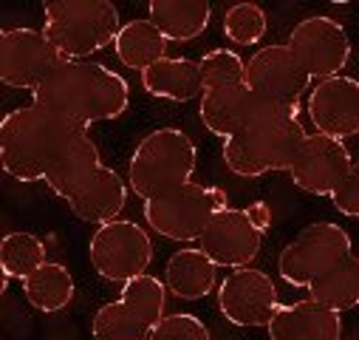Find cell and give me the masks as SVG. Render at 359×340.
<instances>
[{"instance_id":"d4e9b609","label":"cell","mask_w":359,"mask_h":340,"mask_svg":"<svg viewBox=\"0 0 359 340\" xmlns=\"http://www.w3.org/2000/svg\"><path fill=\"white\" fill-rule=\"evenodd\" d=\"M309 295L339 315L348 309H356L359 306V259L351 252L348 259L325 270L320 278L309 284Z\"/></svg>"},{"instance_id":"f1b7e54d","label":"cell","mask_w":359,"mask_h":340,"mask_svg":"<svg viewBox=\"0 0 359 340\" xmlns=\"http://www.w3.org/2000/svg\"><path fill=\"white\" fill-rule=\"evenodd\" d=\"M201 77H204V91L221 89V85H238L246 82V63L232 48H212L201 60Z\"/></svg>"},{"instance_id":"5bb4252c","label":"cell","mask_w":359,"mask_h":340,"mask_svg":"<svg viewBox=\"0 0 359 340\" xmlns=\"http://www.w3.org/2000/svg\"><path fill=\"white\" fill-rule=\"evenodd\" d=\"M280 306V292L272 275L257 267L232 270L218 287V312L235 326H269Z\"/></svg>"},{"instance_id":"7c38bea8","label":"cell","mask_w":359,"mask_h":340,"mask_svg":"<svg viewBox=\"0 0 359 340\" xmlns=\"http://www.w3.org/2000/svg\"><path fill=\"white\" fill-rule=\"evenodd\" d=\"M246 85L257 97L280 108L297 111L303 94L311 85V77L303 71L300 60L286 43H272V46H260L246 60Z\"/></svg>"},{"instance_id":"603a6c76","label":"cell","mask_w":359,"mask_h":340,"mask_svg":"<svg viewBox=\"0 0 359 340\" xmlns=\"http://www.w3.org/2000/svg\"><path fill=\"white\" fill-rule=\"evenodd\" d=\"M76 284L74 275L65 264L60 261H46L40 270H34L26 281H23V295L26 301L37 309V312H62L71 301H74Z\"/></svg>"},{"instance_id":"44dd1931","label":"cell","mask_w":359,"mask_h":340,"mask_svg":"<svg viewBox=\"0 0 359 340\" xmlns=\"http://www.w3.org/2000/svg\"><path fill=\"white\" fill-rule=\"evenodd\" d=\"M218 264L201 247H184L170 255L164 267V284L167 292L182 301H201L215 289L218 281Z\"/></svg>"},{"instance_id":"484cf974","label":"cell","mask_w":359,"mask_h":340,"mask_svg":"<svg viewBox=\"0 0 359 340\" xmlns=\"http://www.w3.org/2000/svg\"><path fill=\"white\" fill-rule=\"evenodd\" d=\"M100 167H102V156H100L97 142H94L91 136H82V139L71 148V153L48 174L46 185H48L60 199L68 202V196H71L88 176H91V174H97Z\"/></svg>"},{"instance_id":"3957f363","label":"cell","mask_w":359,"mask_h":340,"mask_svg":"<svg viewBox=\"0 0 359 340\" xmlns=\"http://www.w3.org/2000/svg\"><path fill=\"white\" fill-rule=\"evenodd\" d=\"M196 164H198V148L187 131L156 128L130 153L128 182L130 190L147 202L193 182Z\"/></svg>"},{"instance_id":"e0dca14e","label":"cell","mask_w":359,"mask_h":340,"mask_svg":"<svg viewBox=\"0 0 359 340\" xmlns=\"http://www.w3.org/2000/svg\"><path fill=\"white\" fill-rule=\"evenodd\" d=\"M309 117L317 133L345 142L359 133V79L331 77L320 79L309 91Z\"/></svg>"},{"instance_id":"4316f807","label":"cell","mask_w":359,"mask_h":340,"mask_svg":"<svg viewBox=\"0 0 359 340\" xmlns=\"http://www.w3.org/2000/svg\"><path fill=\"white\" fill-rule=\"evenodd\" d=\"M46 261H48L46 244L34 233H9L0 241V270H4V278L26 281Z\"/></svg>"},{"instance_id":"ac0fdd59","label":"cell","mask_w":359,"mask_h":340,"mask_svg":"<svg viewBox=\"0 0 359 340\" xmlns=\"http://www.w3.org/2000/svg\"><path fill=\"white\" fill-rule=\"evenodd\" d=\"M125 204H128V182L108 164H102L97 174H91L68 196V207L79 221L100 227L116 221Z\"/></svg>"},{"instance_id":"9a60e30c","label":"cell","mask_w":359,"mask_h":340,"mask_svg":"<svg viewBox=\"0 0 359 340\" xmlns=\"http://www.w3.org/2000/svg\"><path fill=\"white\" fill-rule=\"evenodd\" d=\"M353 162L356 159L351 156L345 142L314 131L297 148L294 162L289 167V179L294 182V188H300L311 196H328L331 199L342 188V182L348 179Z\"/></svg>"},{"instance_id":"83f0119b","label":"cell","mask_w":359,"mask_h":340,"mask_svg":"<svg viewBox=\"0 0 359 340\" xmlns=\"http://www.w3.org/2000/svg\"><path fill=\"white\" fill-rule=\"evenodd\" d=\"M269 18L257 4H235L224 15V34L235 46H257L266 37Z\"/></svg>"},{"instance_id":"f546056e","label":"cell","mask_w":359,"mask_h":340,"mask_svg":"<svg viewBox=\"0 0 359 340\" xmlns=\"http://www.w3.org/2000/svg\"><path fill=\"white\" fill-rule=\"evenodd\" d=\"M150 340H212L210 326L193 312H170Z\"/></svg>"},{"instance_id":"5b68a950","label":"cell","mask_w":359,"mask_h":340,"mask_svg":"<svg viewBox=\"0 0 359 340\" xmlns=\"http://www.w3.org/2000/svg\"><path fill=\"white\" fill-rule=\"evenodd\" d=\"M306 136L309 133L297 117L257 122L224 139V164L235 176L243 179H257L266 174H278V170H289Z\"/></svg>"},{"instance_id":"ffe728a7","label":"cell","mask_w":359,"mask_h":340,"mask_svg":"<svg viewBox=\"0 0 359 340\" xmlns=\"http://www.w3.org/2000/svg\"><path fill=\"white\" fill-rule=\"evenodd\" d=\"M142 89L150 97L170 103H193L204 97V77L198 60L190 57H164L142 71Z\"/></svg>"},{"instance_id":"6da1fadb","label":"cell","mask_w":359,"mask_h":340,"mask_svg":"<svg viewBox=\"0 0 359 340\" xmlns=\"http://www.w3.org/2000/svg\"><path fill=\"white\" fill-rule=\"evenodd\" d=\"M82 136H88V128L37 103L20 105L0 122L4 170L18 182H46Z\"/></svg>"},{"instance_id":"4dcf8cb0","label":"cell","mask_w":359,"mask_h":340,"mask_svg":"<svg viewBox=\"0 0 359 340\" xmlns=\"http://www.w3.org/2000/svg\"><path fill=\"white\" fill-rule=\"evenodd\" d=\"M331 202H334V207H337L342 216H351V218L359 216V159L353 162L348 179H345L342 188L331 196Z\"/></svg>"},{"instance_id":"277c9868","label":"cell","mask_w":359,"mask_h":340,"mask_svg":"<svg viewBox=\"0 0 359 340\" xmlns=\"http://www.w3.org/2000/svg\"><path fill=\"white\" fill-rule=\"evenodd\" d=\"M119 9L108 0H51L43 6V34L62 60H88L116 43Z\"/></svg>"},{"instance_id":"7402d4cb","label":"cell","mask_w":359,"mask_h":340,"mask_svg":"<svg viewBox=\"0 0 359 340\" xmlns=\"http://www.w3.org/2000/svg\"><path fill=\"white\" fill-rule=\"evenodd\" d=\"M212 20V6L207 0H153L150 23L170 43H190L207 32Z\"/></svg>"},{"instance_id":"7a4b0ae2","label":"cell","mask_w":359,"mask_h":340,"mask_svg":"<svg viewBox=\"0 0 359 340\" xmlns=\"http://www.w3.org/2000/svg\"><path fill=\"white\" fill-rule=\"evenodd\" d=\"M32 97V103L82 128L119 119L130 108L128 79L94 60H65Z\"/></svg>"},{"instance_id":"ba28073f","label":"cell","mask_w":359,"mask_h":340,"mask_svg":"<svg viewBox=\"0 0 359 340\" xmlns=\"http://www.w3.org/2000/svg\"><path fill=\"white\" fill-rule=\"evenodd\" d=\"M153 238L136 221H108L94 230L88 241V259L100 278L114 284H128L133 278L147 275L153 264Z\"/></svg>"},{"instance_id":"4fadbf2b","label":"cell","mask_w":359,"mask_h":340,"mask_svg":"<svg viewBox=\"0 0 359 340\" xmlns=\"http://www.w3.org/2000/svg\"><path fill=\"white\" fill-rule=\"evenodd\" d=\"M286 46L294 51L303 71L317 82L339 77V71L351 60V37L345 26L328 15L303 18L292 29Z\"/></svg>"},{"instance_id":"9c48e42d","label":"cell","mask_w":359,"mask_h":340,"mask_svg":"<svg viewBox=\"0 0 359 340\" xmlns=\"http://www.w3.org/2000/svg\"><path fill=\"white\" fill-rule=\"evenodd\" d=\"M351 249L353 244L345 227L334 221H311L283 247L278 259V273L286 284L309 289L314 278H320L325 270L348 259Z\"/></svg>"},{"instance_id":"8992f818","label":"cell","mask_w":359,"mask_h":340,"mask_svg":"<svg viewBox=\"0 0 359 340\" xmlns=\"http://www.w3.org/2000/svg\"><path fill=\"white\" fill-rule=\"evenodd\" d=\"M167 284L156 275H142L122 284L116 301L97 309L91 320L94 340H150L164 320Z\"/></svg>"},{"instance_id":"1f68e13d","label":"cell","mask_w":359,"mask_h":340,"mask_svg":"<svg viewBox=\"0 0 359 340\" xmlns=\"http://www.w3.org/2000/svg\"><path fill=\"white\" fill-rule=\"evenodd\" d=\"M246 213H249V218H252L263 233H269V227H272V210H269L266 202H252V204L246 207Z\"/></svg>"},{"instance_id":"8fae6325","label":"cell","mask_w":359,"mask_h":340,"mask_svg":"<svg viewBox=\"0 0 359 340\" xmlns=\"http://www.w3.org/2000/svg\"><path fill=\"white\" fill-rule=\"evenodd\" d=\"M62 63V54L37 29L18 26L0 34V79L9 89L34 94Z\"/></svg>"},{"instance_id":"d6986e66","label":"cell","mask_w":359,"mask_h":340,"mask_svg":"<svg viewBox=\"0 0 359 340\" xmlns=\"http://www.w3.org/2000/svg\"><path fill=\"white\" fill-rule=\"evenodd\" d=\"M266 329L269 340H339L342 318L320 301L303 298L289 306H280Z\"/></svg>"},{"instance_id":"cb8c5ba5","label":"cell","mask_w":359,"mask_h":340,"mask_svg":"<svg viewBox=\"0 0 359 340\" xmlns=\"http://www.w3.org/2000/svg\"><path fill=\"white\" fill-rule=\"evenodd\" d=\"M167 46L170 40L150 23V20H130L122 23V32L114 43L116 57L122 60V65L133 68V71H147L153 63L167 57Z\"/></svg>"},{"instance_id":"d6a6232c","label":"cell","mask_w":359,"mask_h":340,"mask_svg":"<svg viewBox=\"0 0 359 340\" xmlns=\"http://www.w3.org/2000/svg\"><path fill=\"white\" fill-rule=\"evenodd\" d=\"M356 259H359V252H356Z\"/></svg>"},{"instance_id":"2e32d148","label":"cell","mask_w":359,"mask_h":340,"mask_svg":"<svg viewBox=\"0 0 359 340\" xmlns=\"http://www.w3.org/2000/svg\"><path fill=\"white\" fill-rule=\"evenodd\" d=\"M263 235L266 233L249 218L246 210L226 207L210 221V227L198 238V247L218 267L241 270V267H252V261L260 255Z\"/></svg>"},{"instance_id":"30bf717a","label":"cell","mask_w":359,"mask_h":340,"mask_svg":"<svg viewBox=\"0 0 359 340\" xmlns=\"http://www.w3.org/2000/svg\"><path fill=\"white\" fill-rule=\"evenodd\" d=\"M198 117L210 133L229 139L266 119L297 117V111L269 103L257 97L246 82H238V85H221V89H207L204 97L198 100Z\"/></svg>"},{"instance_id":"52a82bcc","label":"cell","mask_w":359,"mask_h":340,"mask_svg":"<svg viewBox=\"0 0 359 340\" xmlns=\"http://www.w3.org/2000/svg\"><path fill=\"white\" fill-rule=\"evenodd\" d=\"M229 207L226 190L187 182L144 202V221L170 241H198L210 221Z\"/></svg>"}]
</instances>
